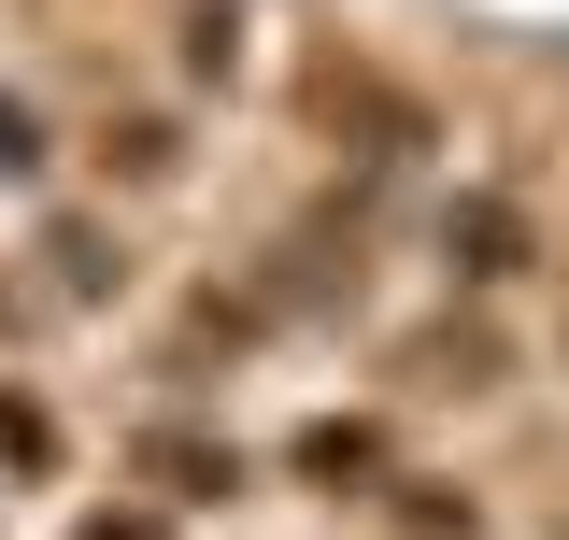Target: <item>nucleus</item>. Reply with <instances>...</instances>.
<instances>
[{"label": "nucleus", "instance_id": "nucleus-5", "mask_svg": "<svg viewBox=\"0 0 569 540\" xmlns=\"http://www.w3.org/2000/svg\"><path fill=\"white\" fill-rule=\"evenodd\" d=\"M399 527L413 540H470V498H456V483H399Z\"/></svg>", "mask_w": 569, "mask_h": 540}, {"label": "nucleus", "instance_id": "nucleus-3", "mask_svg": "<svg viewBox=\"0 0 569 540\" xmlns=\"http://www.w3.org/2000/svg\"><path fill=\"white\" fill-rule=\"evenodd\" d=\"M0 470H58V412L0 384Z\"/></svg>", "mask_w": 569, "mask_h": 540}, {"label": "nucleus", "instance_id": "nucleus-1", "mask_svg": "<svg viewBox=\"0 0 569 540\" xmlns=\"http://www.w3.org/2000/svg\"><path fill=\"white\" fill-rule=\"evenodd\" d=\"M441 257L470 270V284H512V270H527V213L512 200H456L441 213Z\"/></svg>", "mask_w": 569, "mask_h": 540}, {"label": "nucleus", "instance_id": "nucleus-7", "mask_svg": "<svg viewBox=\"0 0 569 540\" xmlns=\"http://www.w3.org/2000/svg\"><path fill=\"white\" fill-rule=\"evenodd\" d=\"M86 540H171V527H157V512H100Z\"/></svg>", "mask_w": 569, "mask_h": 540}, {"label": "nucleus", "instance_id": "nucleus-4", "mask_svg": "<svg viewBox=\"0 0 569 540\" xmlns=\"http://www.w3.org/2000/svg\"><path fill=\"white\" fill-rule=\"evenodd\" d=\"M142 470H157V483H200V498H228V483H242V456H213V441H142Z\"/></svg>", "mask_w": 569, "mask_h": 540}, {"label": "nucleus", "instance_id": "nucleus-2", "mask_svg": "<svg viewBox=\"0 0 569 540\" xmlns=\"http://www.w3.org/2000/svg\"><path fill=\"white\" fill-rule=\"evenodd\" d=\"M299 470L313 483H370L385 470V427H299Z\"/></svg>", "mask_w": 569, "mask_h": 540}, {"label": "nucleus", "instance_id": "nucleus-6", "mask_svg": "<svg viewBox=\"0 0 569 540\" xmlns=\"http://www.w3.org/2000/svg\"><path fill=\"white\" fill-rule=\"evenodd\" d=\"M43 157V129H29V100H0V171H29Z\"/></svg>", "mask_w": 569, "mask_h": 540}]
</instances>
